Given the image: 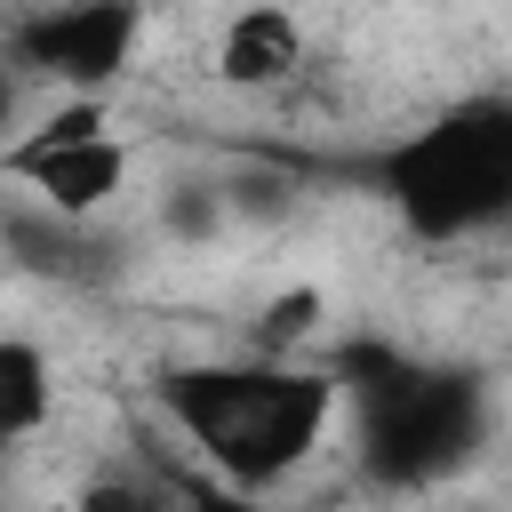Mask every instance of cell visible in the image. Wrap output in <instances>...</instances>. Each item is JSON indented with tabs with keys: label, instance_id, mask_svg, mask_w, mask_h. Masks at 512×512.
Wrapping results in <instances>:
<instances>
[{
	"label": "cell",
	"instance_id": "cell-1",
	"mask_svg": "<svg viewBox=\"0 0 512 512\" xmlns=\"http://www.w3.org/2000/svg\"><path fill=\"white\" fill-rule=\"evenodd\" d=\"M160 416L200 456L216 496H280L336 432L344 392L320 360H192L160 376Z\"/></svg>",
	"mask_w": 512,
	"mask_h": 512
},
{
	"label": "cell",
	"instance_id": "cell-2",
	"mask_svg": "<svg viewBox=\"0 0 512 512\" xmlns=\"http://www.w3.org/2000/svg\"><path fill=\"white\" fill-rule=\"evenodd\" d=\"M352 408V448H360V472L368 488H440L456 480L488 432H496V400L472 368H448V360H416L400 344H344L320 360Z\"/></svg>",
	"mask_w": 512,
	"mask_h": 512
},
{
	"label": "cell",
	"instance_id": "cell-3",
	"mask_svg": "<svg viewBox=\"0 0 512 512\" xmlns=\"http://www.w3.org/2000/svg\"><path fill=\"white\" fill-rule=\"evenodd\" d=\"M376 192L424 248H464L512 216V96L480 88L376 152Z\"/></svg>",
	"mask_w": 512,
	"mask_h": 512
},
{
	"label": "cell",
	"instance_id": "cell-4",
	"mask_svg": "<svg viewBox=\"0 0 512 512\" xmlns=\"http://www.w3.org/2000/svg\"><path fill=\"white\" fill-rule=\"evenodd\" d=\"M144 8L128 0H72V8H24L0 32V56L16 80H56L64 96H104L136 72Z\"/></svg>",
	"mask_w": 512,
	"mask_h": 512
},
{
	"label": "cell",
	"instance_id": "cell-5",
	"mask_svg": "<svg viewBox=\"0 0 512 512\" xmlns=\"http://www.w3.org/2000/svg\"><path fill=\"white\" fill-rule=\"evenodd\" d=\"M0 168L24 184L32 208L64 216V224H104L112 200L136 184V144L120 128L80 136V144H48V152H0Z\"/></svg>",
	"mask_w": 512,
	"mask_h": 512
},
{
	"label": "cell",
	"instance_id": "cell-6",
	"mask_svg": "<svg viewBox=\"0 0 512 512\" xmlns=\"http://www.w3.org/2000/svg\"><path fill=\"white\" fill-rule=\"evenodd\" d=\"M0 272H32L48 288H104L128 272V248L104 224H64V216L16 200L0 216Z\"/></svg>",
	"mask_w": 512,
	"mask_h": 512
},
{
	"label": "cell",
	"instance_id": "cell-7",
	"mask_svg": "<svg viewBox=\"0 0 512 512\" xmlns=\"http://www.w3.org/2000/svg\"><path fill=\"white\" fill-rule=\"evenodd\" d=\"M208 72L240 96H280L312 72V24L296 8H240V16L216 24Z\"/></svg>",
	"mask_w": 512,
	"mask_h": 512
},
{
	"label": "cell",
	"instance_id": "cell-8",
	"mask_svg": "<svg viewBox=\"0 0 512 512\" xmlns=\"http://www.w3.org/2000/svg\"><path fill=\"white\" fill-rule=\"evenodd\" d=\"M56 400H64V384H56L48 344L0 328V448H32L56 424Z\"/></svg>",
	"mask_w": 512,
	"mask_h": 512
},
{
	"label": "cell",
	"instance_id": "cell-9",
	"mask_svg": "<svg viewBox=\"0 0 512 512\" xmlns=\"http://www.w3.org/2000/svg\"><path fill=\"white\" fill-rule=\"evenodd\" d=\"M72 512H184V472L112 456L72 488Z\"/></svg>",
	"mask_w": 512,
	"mask_h": 512
},
{
	"label": "cell",
	"instance_id": "cell-10",
	"mask_svg": "<svg viewBox=\"0 0 512 512\" xmlns=\"http://www.w3.org/2000/svg\"><path fill=\"white\" fill-rule=\"evenodd\" d=\"M8 128H24V80L0 64V144H8Z\"/></svg>",
	"mask_w": 512,
	"mask_h": 512
},
{
	"label": "cell",
	"instance_id": "cell-11",
	"mask_svg": "<svg viewBox=\"0 0 512 512\" xmlns=\"http://www.w3.org/2000/svg\"><path fill=\"white\" fill-rule=\"evenodd\" d=\"M232 504H240V496H232ZM240 512H272V504H240Z\"/></svg>",
	"mask_w": 512,
	"mask_h": 512
}]
</instances>
